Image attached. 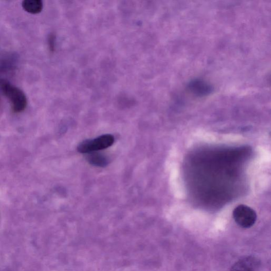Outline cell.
<instances>
[{"mask_svg":"<svg viewBox=\"0 0 271 271\" xmlns=\"http://www.w3.org/2000/svg\"><path fill=\"white\" fill-rule=\"evenodd\" d=\"M1 88L3 93L9 99L12 110L15 113H20L25 110L27 100L22 90L8 82H3Z\"/></svg>","mask_w":271,"mask_h":271,"instance_id":"1","label":"cell"},{"mask_svg":"<svg viewBox=\"0 0 271 271\" xmlns=\"http://www.w3.org/2000/svg\"><path fill=\"white\" fill-rule=\"evenodd\" d=\"M114 142L113 136L110 134L102 135L94 140H88L81 143L77 147L78 152L89 154L105 149L112 145Z\"/></svg>","mask_w":271,"mask_h":271,"instance_id":"2","label":"cell"},{"mask_svg":"<svg viewBox=\"0 0 271 271\" xmlns=\"http://www.w3.org/2000/svg\"><path fill=\"white\" fill-rule=\"evenodd\" d=\"M233 218L237 224L244 228H249L253 226L257 219L255 211L251 207L240 204L233 212Z\"/></svg>","mask_w":271,"mask_h":271,"instance_id":"3","label":"cell"},{"mask_svg":"<svg viewBox=\"0 0 271 271\" xmlns=\"http://www.w3.org/2000/svg\"><path fill=\"white\" fill-rule=\"evenodd\" d=\"M260 266V262L254 256H246L235 263L231 271H256Z\"/></svg>","mask_w":271,"mask_h":271,"instance_id":"4","label":"cell"},{"mask_svg":"<svg viewBox=\"0 0 271 271\" xmlns=\"http://www.w3.org/2000/svg\"><path fill=\"white\" fill-rule=\"evenodd\" d=\"M22 7L29 13L36 14L43 9V3L41 0H24Z\"/></svg>","mask_w":271,"mask_h":271,"instance_id":"5","label":"cell"},{"mask_svg":"<svg viewBox=\"0 0 271 271\" xmlns=\"http://www.w3.org/2000/svg\"><path fill=\"white\" fill-rule=\"evenodd\" d=\"M87 160L90 164L96 166L105 167L108 164L105 156L96 152L88 154Z\"/></svg>","mask_w":271,"mask_h":271,"instance_id":"6","label":"cell"},{"mask_svg":"<svg viewBox=\"0 0 271 271\" xmlns=\"http://www.w3.org/2000/svg\"><path fill=\"white\" fill-rule=\"evenodd\" d=\"M192 86L193 90H196L199 94H206L209 93V90H210L206 84L202 82H195L192 84Z\"/></svg>","mask_w":271,"mask_h":271,"instance_id":"7","label":"cell"},{"mask_svg":"<svg viewBox=\"0 0 271 271\" xmlns=\"http://www.w3.org/2000/svg\"><path fill=\"white\" fill-rule=\"evenodd\" d=\"M54 36H51L49 38V44H50V47L51 48V50H53V48L54 47Z\"/></svg>","mask_w":271,"mask_h":271,"instance_id":"8","label":"cell"}]
</instances>
